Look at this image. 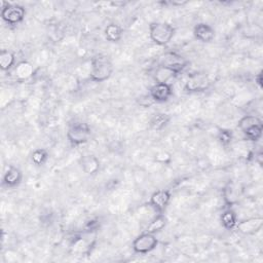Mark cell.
Segmentation results:
<instances>
[{"instance_id":"cell-1","label":"cell","mask_w":263,"mask_h":263,"mask_svg":"<svg viewBox=\"0 0 263 263\" xmlns=\"http://www.w3.org/2000/svg\"><path fill=\"white\" fill-rule=\"evenodd\" d=\"M113 64L107 55L97 54L90 61L89 78L93 82H103L113 73Z\"/></svg>"},{"instance_id":"cell-2","label":"cell","mask_w":263,"mask_h":263,"mask_svg":"<svg viewBox=\"0 0 263 263\" xmlns=\"http://www.w3.org/2000/svg\"><path fill=\"white\" fill-rule=\"evenodd\" d=\"M238 128L243 134L245 138L252 142H257L262 137L263 123L256 115H245L238 120Z\"/></svg>"},{"instance_id":"cell-3","label":"cell","mask_w":263,"mask_h":263,"mask_svg":"<svg viewBox=\"0 0 263 263\" xmlns=\"http://www.w3.org/2000/svg\"><path fill=\"white\" fill-rule=\"evenodd\" d=\"M175 28L163 22H152L149 25V36L153 43L163 46L166 45L175 35Z\"/></svg>"},{"instance_id":"cell-4","label":"cell","mask_w":263,"mask_h":263,"mask_svg":"<svg viewBox=\"0 0 263 263\" xmlns=\"http://www.w3.org/2000/svg\"><path fill=\"white\" fill-rule=\"evenodd\" d=\"M212 81L204 72H194L187 76L184 84V90L188 93L202 92L210 88Z\"/></svg>"},{"instance_id":"cell-5","label":"cell","mask_w":263,"mask_h":263,"mask_svg":"<svg viewBox=\"0 0 263 263\" xmlns=\"http://www.w3.org/2000/svg\"><path fill=\"white\" fill-rule=\"evenodd\" d=\"M91 136V128L85 122H74L69 125L67 138L71 145L79 146L88 142Z\"/></svg>"},{"instance_id":"cell-6","label":"cell","mask_w":263,"mask_h":263,"mask_svg":"<svg viewBox=\"0 0 263 263\" xmlns=\"http://www.w3.org/2000/svg\"><path fill=\"white\" fill-rule=\"evenodd\" d=\"M157 66H164L181 73L187 67L188 61L176 51H165L156 60Z\"/></svg>"},{"instance_id":"cell-7","label":"cell","mask_w":263,"mask_h":263,"mask_svg":"<svg viewBox=\"0 0 263 263\" xmlns=\"http://www.w3.org/2000/svg\"><path fill=\"white\" fill-rule=\"evenodd\" d=\"M26 15V9L20 4L3 2L1 17L8 25H17L22 23Z\"/></svg>"},{"instance_id":"cell-8","label":"cell","mask_w":263,"mask_h":263,"mask_svg":"<svg viewBox=\"0 0 263 263\" xmlns=\"http://www.w3.org/2000/svg\"><path fill=\"white\" fill-rule=\"evenodd\" d=\"M158 239L155 234L144 232L138 235L133 241V250L137 254H148L156 249Z\"/></svg>"},{"instance_id":"cell-9","label":"cell","mask_w":263,"mask_h":263,"mask_svg":"<svg viewBox=\"0 0 263 263\" xmlns=\"http://www.w3.org/2000/svg\"><path fill=\"white\" fill-rule=\"evenodd\" d=\"M263 226V218L261 216L251 217L241 221H237L235 228L238 232L245 235H252L260 231Z\"/></svg>"},{"instance_id":"cell-10","label":"cell","mask_w":263,"mask_h":263,"mask_svg":"<svg viewBox=\"0 0 263 263\" xmlns=\"http://www.w3.org/2000/svg\"><path fill=\"white\" fill-rule=\"evenodd\" d=\"M149 96L154 102H157V103L167 102L173 96V88L171 83L155 82V84H153L150 87Z\"/></svg>"},{"instance_id":"cell-11","label":"cell","mask_w":263,"mask_h":263,"mask_svg":"<svg viewBox=\"0 0 263 263\" xmlns=\"http://www.w3.org/2000/svg\"><path fill=\"white\" fill-rule=\"evenodd\" d=\"M171 192L165 189H159L154 191L149 199V204L157 213H162L171 201Z\"/></svg>"},{"instance_id":"cell-12","label":"cell","mask_w":263,"mask_h":263,"mask_svg":"<svg viewBox=\"0 0 263 263\" xmlns=\"http://www.w3.org/2000/svg\"><path fill=\"white\" fill-rule=\"evenodd\" d=\"M240 196V189L234 182H228L222 189V197L227 208H231L232 205L238 203Z\"/></svg>"},{"instance_id":"cell-13","label":"cell","mask_w":263,"mask_h":263,"mask_svg":"<svg viewBox=\"0 0 263 263\" xmlns=\"http://www.w3.org/2000/svg\"><path fill=\"white\" fill-rule=\"evenodd\" d=\"M79 164H80L82 171L86 175H89V176L96 175L100 171V167H101L99 158L92 154L82 155L79 159Z\"/></svg>"},{"instance_id":"cell-14","label":"cell","mask_w":263,"mask_h":263,"mask_svg":"<svg viewBox=\"0 0 263 263\" xmlns=\"http://www.w3.org/2000/svg\"><path fill=\"white\" fill-rule=\"evenodd\" d=\"M23 179V173L16 166L10 165L3 175L2 186L6 188H13L20 185Z\"/></svg>"},{"instance_id":"cell-15","label":"cell","mask_w":263,"mask_h":263,"mask_svg":"<svg viewBox=\"0 0 263 263\" xmlns=\"http://www.w3.org/2000/svg\"><path fill=\"white\" fill-rule=\"evenodd\" d=\"M193 35L198 41L209 43L215 38V30L212 26L205 23H199L195 25L193 29Z\"/></svg>"},{"instance_id":"cell-16","label":"cell","mask_w":263,"mask_h":263,"mask_svg":"<svg viewBox=\"0 0 263 263\" xmlns=\"http://www.w3.org/2000/svg\"><path fill=\"white\" fill-rule=\"evenodd\" d=\"M180 73L176 70L164 67V66H156L154 72H153V78L155 82H162V83H170L172 79H174L176 76H178Z\"/></svg>"},{"instance_id":"cell-17","label":"cell","mask_w":263,"mask_h":263,"mask_svg":"<svg viewBox=\"0 0 263 263\" xmlns=\"http://www.w3.org/2000/svg\"><path fill=\"white\" fill-rule=\"evenodd\" d=\"M104 35L107 41L115 43L121 40L123 35V30L119 25L115 23H110L105 27Z\"/></svg>"},{"instance_id":"cell-18","label":"cell","mask_w":263,"mask_h":263,"mask_svg":"<svg viewBox=\"0 0 263 263\" xmlns=\"http://www.w3.org/2000/svg\"><path fill=\"white\" fill-rule=\"evenodd\" d=\"M14 74L20 80H27L34 74V68L31 63L27 61H22L14 66Z\"/></svg>"},{"instance_id":"cell-19","label":"cell","mask_w":263,"mask_h":263,"mask_svg":"<svg viewBox=\"0 0 263 263\" xmlns=\"http://www.w3.org/2000/svg\"><path fill=\"white\" fill-rule=\"evenodd\" d=\"M166 217L162 213H158V215H156L147 225L145 232L156 234L164 229V227L166 226Z\"/></svg>"},{"instance_id":"cell-20","label":"cell","mask_w":263,"mask_h":263,"mask_svg":"<svg viewBox=\"0 0 263 263\" xmlns=\"http://www.w3.org/2000/svg\"><path fill=\"white\" fill-rule=\"evenodd\" d=\"M171 121V116L166 113H156L149 120V126L153 130L163 129Z\"/></svg>"},{"instance_id":"cell-21","label":"cell","mask_w":263,"mask_h":263,"mask_svg":"<svg viewBox=\"0 0 263 263\" xmlns=\"http://www.w3.org/2000/svg\"><path fill=\"white\" fill-rule=\"evenodd\" d=\"M220 221H221V224L223 225L224 228H226L228 230H231V229L235 228V225L237 223V216L231 208H227L221 214Z\"/></svg>"},{"instance_id":"cell-22","label":"cell","mask_w":263,"mask_h":263,"mask_svg":"<svg viewBox=\"0 0 263 263\" xmlns=\"http://www.w3.org/2000/svg\"><path fill=\"white\" fill-rule=\"evenodd\" d=\"M15 55L12 51L2 49L0 52V68L2 71H9L14 67Z\"/></svg>"},{"instance_id":"cell-23","label":"cell","mask_w":263,"mask_h":263,"mask_svg":"<svg viewBox=\"0 0 263 263\" xmlns=\"http://www.w3.org/2000/svg\"><path fill=\"white\" fill-rule=\"evenodd\" d=\"M31 159L34 164L36 165H42L44 164L48 159V152L45 149L37 148L35 149L31 154Z\"/></svg>"},{"instance_id":"cell-24","label":"cell","mask_w":263,"mask_h":263,"mask_svg":"<svg viewBox=\"0 0 263 263\" xmlns=\"http://www.w3.org/2000/svg\"><path fill=\"white\" fill-rule=\"evenodd\" d=\"M233 139V134L231 130L229 129H220L219 133H218V141L224 145V146H227L231 143Z\"/></svg>"},{"instance_id":"cell-25","label":"cell","mask_w":263,"mask_h":263,"mask_svg":"<svg viewBox=\"0 0 263 263\" xmlns=\"http://www.w3.org/2000/svg\"><path fill=\"white\" fill-rule=\"evenodd\" d=\"M173 6H182L184 4H186L187 2L186 1H171L170 2Z\"/></svg>"},{"instance_id":"cell-26","label":"cell","mask_w":263,"mask_h":263,"mask_svg":"<svg viewBox=\"0 0 263 263\" xmlns=\"http://www.w3.org/2000/svg\"><path fill=\"white\" fill-rule=\"evenodd\" d=\"M256 80H257V84L259 85V87H262V74H261V72L257 75Z\"/></svg>"}]
</instances>
